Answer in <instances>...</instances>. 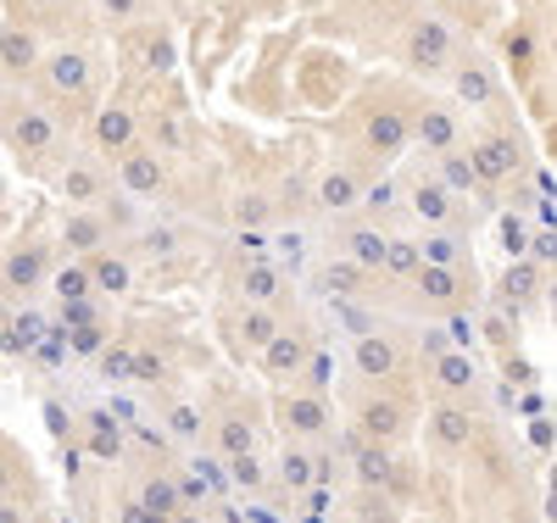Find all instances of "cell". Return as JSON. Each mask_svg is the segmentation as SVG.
Listing matches in <instances>:
<instances>
[{"label":"cell","mask_w":557,"mask_h":523,"mask_svg":"<svg viewBox=\"0 0 557 523\" xmlns=\"http://www.w3.org/2000/svg\"><path fill=\"white\" fill-rule=\"evenodd\" d=\"M62 240H67V251H78V257H96V251L107 246V217H101L96 207H78V212L67 217V228H62Z\"/></svg>","instance_id":"obj_25"},{"label":"cell","mask_w":557,"mask_h":523,"mask_svg":"<svg viewBox=\"0 0 557 523\" xmlns=\"http://www.w3.org/2000/svg\"><path fill=\"white\" fill-rule=\"evenodd\" d=\"M96 12H101L107 23H117V28H123V23H134L139 12H146V0H96Z\"/></svg>","instance_id":"obj_46"},{"label":"cell","mask_w":557,"mask_h":523,"mask_svg":"<svg viewBox=\"0 0 557 523\" xmlns=\"http://www.w3.org/2000/svg\"><path fill=\"white\" fill-rule=\"evenodd\" d=\"M502 51H507V62H513V73L524 78V73L535 67V34H530V28H507Z\"/></svg>","instance_id":"obj_41"},{"label":"cell","mask_w":557,"mask_h":523,"mask_svg":"<svg viewBox=\"0 0 557 523\" xmlns=\"http://www.w3.org/2000/svg\"><path fill=\"white\" fill-rule=\"evenodd\" d=\"M301 357H307V340H301V328H285L278 323V335L257 351V362H262V373L273 378V385H290L296 378V368H301Z\"/></svg>","instance_id":"obj_13"},{"label":"cell","mask_w":557,"mask_h":523,"mask_svg":"<svg viewBox=\"0 0 557 523\" xmlns=\"http://www.w3.org/2000/svg\"><path fill=\"white\" fill-rule=\"evenodd\" d=\"M446 78H451V95H457V107H491L496 101V73H491V62L485 57H457L451 67H446Z\"/></svg>","instance_id":"obj_11"},{"label":"cell","mask_w":557,"mask_h":523,"mask_svg":"<svg viewBox=\"0 0 557 523\" xmlns=\"http://www.w3.org/2000/svg\"><path fill=\"white\" fill-rule=\"evenodd\" d=\"M430 385H435L446 401H457V396H469V390L480 385V368L469 362V351H462V346H451V351H441V357L430 362Z\"/></svg>","instance_id":"obj_16"},{"label":"cell","mask_w":557,"mask_h":523,"mask_svg":"<svg viewBox=\"0 0 557 523\" xmlns=\"http://www.w3.org/2000/svg\"><path fill=\"white\" fill-rule=\"evenodd\" d=\"M51 290H57V301H84V296H96V284H89V262H67V267H57Z\"/></svg>","instance_id":"obj_38"},{"label":"cell","mask_w":557,"mask_h":523,"mask_svg":"<svg viewBox=\"0 0 557 523\" xmlns=\"http://www.w3.org/2000/svg\"><path fill=\"white\" fill-rule=\"evenodd\" d=\"M412 146L430 151V157L462 146V117H457V107H441V101L418 107V112H412Z\"/></svg>","instance_id":"obj_7"},{"label":"cell","mask_w":557,"mask_h":523,"mask_svg":"<svg viewBox=\"0 0 557 523\" xmlns=\"http://www.w3.org/2000/svg\"><path fill=\"white\" fill-rule=\"evenodd\" d=\"M139 251H146V257H173L178 251V234L173 228H151V234H139Z\"/></svg>","instance_id":"obj_47"},{"label":"cell","mask_w":557,"mask_h":523,"mask_svg":"<svg viewBox=\"0 0 557 523\" xmlns=\"http://www.w3.org/2000/svg\"><path fill=\"white\" fill-rule=\"evenodd\" d=\"M496 246H502L507 257H524V246H530V223H524L519 212H502V217H496Z\"/></svg>","instance_id":"obj_40"},{"label":"cell","mask_w":557,"mask_h":523,"mask_svg":"<svg viewBox=\"0 0 557 523\" xmlns=\"http://www.w3.org/2000/svg\"><path fill=\"white\" fill-rule=\"evenodd\" d=\"M89 284H96V296H128L134 290V262H123L112 251H96L89 257Z\"/></svg>","instance_id":"obj_26"},{"label":"cell","mask_w":557,"mask_h":523,"mask_svg":"<svg viewBox=\"0 0 557 523\" xmlns=\"http://www.w3.org/2000/svg\"><path fill=\"white\" fill-rule=\"evenodd\" d=\"M341 240H346V257H351L357 267L380 273V257H385V228H380V223H351Z\"/></svg>","instance_id":"obj_29"},{"label":"cell","mask_w":557,"mask_h":523,"mask_svg":"<svg viewBox=\"0 0 557 523\" xmlns=\"http://www.w3.org/2000/svg\"><path fill=\"white\" fill-rule=\"evenodd\" d=\"M418 257L424 262H441V267H462V234H451V223L418 234Z\"/></svg>","instance_id":"obj_34"},{"label":"cell","mask_w":557,"mask_h":523,"mask_svg":"<svg viewBox=\"0 0 557 523\" xmlns=\"http://www.w3.org/2000/svg\"><path fill=\"white\" fill-rule=\"evenodd\" d=\"M45 429H51L57 440H73V412L51 401V407H45Z\"/></svg>","instance_id":"obj_49"},{"label":"cell","mask_w":557,"mask_h":523,"mask_svg":"<svg viewBox=\"0 0 557 523\" xmlns=\"http://www.w3.org/2000/svg\"><path fill=\"white\" fill-rule=\"evenodd\" d=\"M84 457L96 462H117L123 457V418L117 412H84Z\"/></svg>","instance_id":"obj_20"},{"label":"cell","mask_w":557,"mask_h":523,"mask_svg":"<svg viewBox=\"0 0 557 523\" xmlns=\"http://www.w3.org/2000/svg\"><path fill=\"white\" fill-rule=\"evenodd\" d=\"M89 146H96L101 157H123L139 146V117L123 107V101H107L96 117H89Z\"/></svg>","instance_id":"obj_6"},{"label":"cell","mask_w":557,"mask_h":523,"mask_svg":"<svg viewBox=\"0 0 557 523\" xmlns=\"http://www.w3.org/2000/svg\"><path fill=\"white\" fill-rule=\"evenodd\" d=\"M173 368H168V357L162 351H134L128 357V378H139V385H162Z\"/></svg>","instance_id":"obj_42"},{"label":"cell","mask_w":557,"mask_h":523,"mask_svg":"<svg viewBox=\"0 0 557 523\" xmlns=\"http://www.w3.org/2000/svg\"><path fill=\"white\" fill-rule=\"evenodd\" d=\"M0 496H12V457L0 451Z\"/></svg>","instance_id":"obj_55"},{"label":"cell","mask_w":557,"mask_h":523,"mask_svg":"<svg viewBox=\"0 0 557 523\" xmlns=\"http://www.w3.org/2000/svg\"><path fill=\"white\" fill-rule=\"evenodd\" d=\"M28 7H39V12H45V7H67V0H28Z\"/></svg>","instance_id":"obj_58"},{"label":"cell","mask_w":557,"mask_h":523,"mask_svg":"<svg viewBox=\"0 0 557 523\" xmlns=\"http://www.w3.org/2000/svg\"><path fill=\"white\" fill-rule=\"evenodd\" d=\"M430 7H446V0H430Z\"/></svg>","instance_id":"obj_59"},{"label":"cell","mask_w":557,"mask_h":523,"mask_svg":"<svg viewBox=\"0 0 557 523\" xmlns=\"http://www.w3.org/2000/svg\"><path fill=\"white\" fill-rule=\"evenodd\" d=\"M485 340H491V346H496V351H502V346H507V340H513V328H507V317H502V307H496V312H491V317H485Z\"/></svg>","instance_id":"obj_50"},{"label":"cell","mask_w":557,"mask_h":523,"mask_svg":"<svg viewBox=\"0 0 557 523\" xmlns=\"http://www.w3.org/2000/svg\"><path fill=\"white\" fill-rule=\"evenodd\" d=\"M134 496H139V507H128V518H178L184 512V490H178V480H168V473H151Z\"/></svg>","instance_id":"obj_21"},{"label":"cell","mask_w":557,"mask_h":523,"mask_svg":"<svg viewBox=\"0 0 557 523\" xmlns=\"http://www.w3.org/2000/svg\"><path fill=\"white\" fill-rule=\"evenodd\" d=\"M223 462H228V473H235V485H246V490H262V485H268V473H262L257 451H240V457H223Z\"/></svg>","instance_id":"obj_44"},{"label":"cell","mask_w":557,"mask_h":523,"mask_svg":"<svg viewBox=\"0 0 557 523\" xmlns=\"http://www.w3.org/2000/svg\"><path fill=\"white\" fill-rule=\"evenodd\" d=\"M0 67H7L12 78H28L39 67V39L28 28H7L0 34Z\"/></svg>","instance_id":"obj_28"},{"label":"cell","mask_w":557,"mask_h":523,"mask_svg":"<svg viewBox=\"0 0 557 523\" xmlns=\"http://www.w3.org/2000/svg\"><path fill=\"white\" fill-rule=\"evenodd\" d=\"M117 184L128 189V196L151 201V196H162V189H168V162L157 151H146V146H134V151L117 157Z\"/></svg>","instance_id":"obj_8"},{"label":"cell","mask_w":557,"mask_h":523,"mask_svg":"<svg viewBox=\"0 0 557 523\" xmlns=\"http://www.w3.org/2000/svg\"><path fill=\"white\" fill-rule=\"evenodd\" d=\"M507 378H519V385H535V368L524 357H507Z\"/></svg>","instance_id":"obj_54"},{"label":"cell","mask_w":557,"mask_h":523,"mask_svg":"<svg viewBox=\"0 0 557 523\" xmlns=\"http://www.w3.org/2000/svg\"><path fill=\"white\" fill-rule=\"evenodd\" d=\"M273 418H278V429L296 435V440H323L335 429V412H330V396H323V390H285V396H273Z\"/></svg>","instance_id":"obj_2"},{"label":"cell","mask_w":557,"mask_h":523,"mask_svg":"<svg viewBox=\"0 0 557 523\" xmlns=\"http://www.w3.org/2000/svg\"><path fill=\"white\" fill-rule=\"evenodd\" d=\"M146 67L162 73V78L178 67V45H173V34H151V57H146Z\"/></svg>","instance_id":"obj_45"},{"label":"cell","mask_w":557,"mask_h":523,"mask_svg":"<svg viewBox=\"0 0 557 523\" xmlns=\"http://www.w3.org/2000/svg\"><path fill=\"white\" fill-rule=\"evenodd\" d=\"M535 296H541V267L535 262H513L502 273V284H496V307H507V312L535 301Z\"/></svg>","instance_id":"obj_27"},{"label":"cell","mask_w":557,"mask_h":523,"mask_svg":"<svg viewBox=\"0 0 557 523\" xmlns=\"http://www.w3.org/2000/svg\"><path fill=\"white\" fill-rule=\"evenodd\" d=\"M330 378H335V357L307 346V357H301V368H296L290 385H296V390H323V396H330Z\"/></svg>","instance_id":"obj_37"},{"label":"cell","mask_w":557,"mask_h":523,"mask_svg":"<svg viewBox=\"0 0 557 523\" xmlns=\"http://www.w3.org/2000/svg\"><path fill=\"white\" fill-rule=\"evenodd\" d=\"M351 368H357L362 378H396V373L407 368V357H401V346H396L391 335H374V328H362L357 346H351Z\"/></svg>","instance_id":"obj_12"},{"label":"cell","mask_w":557,"mask_h":523,"mask_svg":"<svg viewBox=\"0 0 557 523\" xmlns=\"http://www.w3.org/2000/svg\"><path fill=\"white\" fill-rule=\"evenodd\" d=\"M96 357H101V373L107 378H128V357H134L128 346H101Z\"/></svg>","instance_id":"obj_48"},{"label":"cell","mask_w":557,"mask_h":523,"mask_svg":"<svg viewBox=\"0 0 557 523\" xmlns=\"http://www.w3.org/2000/svg\"><path fill=\"white\" fill-rule=\"evenodd\" d=\"M235 335H240V346H246V351H262V346L278 335V312H273V307H251V301H246V307H240V317H235Z\"/></svg>","instance_id":"obj_32"},{"label":"cell","mask_w":557,"mask_h":523,"mask_svg":"<svg viewBox=\"0 0 557 523\" xmlns=\"http://www.w3.org/2000/svg\"><path fill=\"white\" fill-rule=\"evenodd\" d=\"M262 217H268V201L262 196H246L240 201V223H262Z\"/></svg>","instance_id":"obj_53"},{"label":"cell","mask_w":557,"mask_h":523,"mask_svg":"<svg viewBox=\"0 0 557 523\" xmlns=\"http://www.w3.org/2000/svg\"><path fill=\"white\" fill-rule=\"evenodd\" d=\"M351 480H357V490H391L396 485V457L380 446V440H362L357 435V451H351Z\"/></svg>","instance_id":"obj_14"},{"label":"cell","mask_w":557,"mask_h":523,"mask_svg":"<svg viewBox=\"0 0 557 523\" xmlns=\"http://www.w3.org/2000/svg\"><path fill=\"white\" fill-rule=\"evenodd\" d=\"M407 207L424 217L430 228H441V223L457 217V196H451L441 178H412V184H407Z\"/></svg>","instance_id":"obj_19"},{"label":"cell","mask_w":557,"mask_h":523,"mask_svg":"<svg viewBox=\"0 0 557 523\" xmlns=\"http://www.w3.org/2000/svg\"><path fill=\"white\" fill-rule=\"evenodd\" d=\"M469 162H474L480 189H502L507 178H519V173H524V146H519L513 134H502V128H485V134H474Z\"/></svg>","instance_id":"obj_1"},{"label":"cell","mask_w":557,"mask_h":523,"mask_svg":"<svg viewBox=\"0 0 557 523\" xmlns=\"http://www.w3.org/2000/svg\"><path fill=\"white\" fill-rule=\"evenodd\" d=\"M407 146H412V117L401 107H391V101L368 107V117H362V151L385 162V157H401Z\"/></svg>","instance_id":"obj_3"},{"label":"cell","mask_w":557,"mask_h":523,"mask_svg":"<svg viewBox=\"0 0 557 523\" xmlns=\"http://www.w3.org/2000/svg\"><path fill=\"white\" fill-rule=\"evenodd\" d=\"M273 480L285 485V490H307L312 485V451L307 446H285L273 462Z\"/></svg>","instance_id":"obj_36"},{"label":"cell","mask_w":557,"mask_h":523,"mask_svg":"<svg viewBox=\"0 0 557 523\" xmlns=\"http://www.w3.org/2000/svg\"><path fill=\"white\" fill-rule=\"evenodd\" d=\"M407 62H412L418 73H446V67L457 62V39H451L441 23H412V34H407Z\"/></svg>","instance_id":"obj_10"},{"label":"cell","mask_w":557,"mask_h":523,"mask_svg":"<svg viewBox=\"0 0 557 523\" xmlns=\"http://www.w3.org/2000/svg\"><path fill=\"white\" fill-rule=\"evenodd\" d=\"M17 518H23L17 507H0V523H17Z\"/></svg>","instance_id":"obj_57"},{"label":"cell","mask_w":557,"mask_h":523,"mask_svg":"<svg viewBox=\"0 0 557 523\" xmlns=\"http://www.w3.org/2000/svg\"><path fill=\"white\" fill-rule=\"evenodd\" d=\"M530 435H535V446H546V451H552V423H541V418H535V423H530Z\"/></svg>","instance_id":"obj_56"},{"label":"cell","mask_w":557,"mask_h":523,"mask_svg":"<svg viewBox=\"0 0 557 523\" xmlns=\"http://www.w3.org/2000/svg\"><path fill=\"white\" fill-rule=\"evenodd\" d=\"M212 451H218V457L257 451V423H251L246 412H218V423H212Z\"/></svg>","instance_id":"obj_23"},{"label":"cell","mask_w":557,"mask_h":523,"mask_svg":"<svg viewBox=\"0 0 557 523\" xmlns=\"http://www.w3.org/2000/svg\"><path fill=\"white\" fill-rule=\"evenodd\" d=\"M101 189H107V178H101L96 162H73V167L62 173V196H67L73 207H101Z\"/></svg>","instance_id":"obj_31"},{"label":"cell","mask_w":557,"mask_h":523,"mask_svg":"<svg viewBox=\"0 0 557 523\" xmlns=\"http://www.w3.org/2000/svg\"><path fill=\"white\" fill-rule=\"evenodd\" d=\"M362 201L374 207V212H380V207H396V184H374V189H362Z\"/></svg>","instance_id":"obj_51"},{"label":"cell","mask_w":557,"mask_h":523,"mask_svg":"<svg viewBox=\"0 0 557 523\" xmlns=\"http://www.w3.org/2000/svg\"><path fill=\"white\" fill-rule=\"evenodd\" d=\"M7 139H12V151H17V162L23 167H39V157H51L57 151V139H62V128L45 117L39 107H17L12 112V123H7Z\"/></svg>","instance_id":"obj_5"},{"label":"cell","mask_w":557,"mask_h":523,"mask_svg":"<svg viewBox=\"0 0 557 523\" xmlns=\"http://www.w3.org/2000/svg\"><path fill=\"white\" fill-rule=\"evenodd\" d=\"M57 95H84L89 89V51L78 45H62V51H39V67H34Z\"/></svg>","instance_id":"obj_9"},{"label":"cell","mask_w":557,"mask_h":523,"mask_svg":"<svg viewBox=\"0 0 557 523\" xmlns=\"http://www.w3.org/2000/svg\"><path fill=\"white\" fill-rule=\"evenodd\" d=\"M162 418H168L173 440H201V429H207V418H201V407H196V401H173Z\"/></svg>","instance_id":"obj_39"},{"label":"cell","mask_w":557,"mask_h":523,"mask_svg":"<svg viewBox=\"0 0 557 523\" xmlns=\"http://www.w3.org/2000/svg\"><path fill=\"white\" fill-rule=\"evenodd\" d=\"M351 418H357V435H362V440L391 446V440H401V435H407L412 407H407V396H362Z\"/></svg>","instance_id":"obj_4"},{"label":"cell","mask_w":557,"mask_h":523,"mask_svg":"<svg viewBox=\"0 0 557 523\" xmlns=\"http://www.w3.org/2000/svg\"><path fill=\"white\" fill-rule=\"evenodd\" d=\"M318 290H323V296H335V301H351V296L368 290V267H357L351 257L323 262V267H318Z\"/></svg>","instance_id":"obj_24"},{"label":"cell","mask_w":557,"mask_h":523,"mask_svg":"<svg viewBox=\"0 0 557 523\" xmlns=\"http://www.w3.org/2000/svg\"><path fill=\"white\" fill-rule=\"evenodd\" d=\"M157 134H162V146H168V151H190V146H184V134H178V123H173V117H162V123H157Z\"/></svg>","instance_id":"obj_52"},{"label":"cell","mask_w":557,"mask_h":523,"mask_svg":"<svg viewBox=\"0 0 557 523\" xmlns=\"http://www.w3.org/2000/svg\"><path fill=\"white\" fill-rule=\"evenodd\" d=\"M407 284H412V296H418V301H430V307H457V301H462V278H457V267H441V262H418Z\"/></svg>","instance_id":"obj_18"},{"label":"cell","mask_w":557,"mask_h":523,"mask_svg":"<svg viewBox=\"0 0 557 523\" xmlns=\"http://www.w3.org/2000/svg\"><path fill=\"white\" fill-rule=\"evenodd\" d=\"M240 296H246L251 307H273V312H285V307H290V278L278 273L273 262H251V267L240 273Z\"/></svg>","instance_id":"obj_17"},{"label":"cell","mask_w":557,"mask_h":523,"mask_svg":"<svg viewBox=\"0 0 557 523\" xmlns=\"http://www.w3.org/2000/svg\"><path fill=\"white\" fill-rule=\"evenodd\" d=\"M362 173H351V167H330L318 178V207L323 212H351V207H362Z\"/></svg>","instance_id":"obj_22"},{"label":"cell","mask_w":557,"mask_h":523,"mask_svg":"<svg viewBox=\"0 0 557 523\" xmlns=\"http://www.w3.org/2000/svg\"><path fill=\"white\" fill-rule=\"evenodd\" d=\"M39 278H51V267H45V251H39V246H17V251L7 257V284H12V290H34Z\"/></svg>","instance_id":"obj_35"},{"label":"cell","mask_w":557,"mask_h":523,"mask_svg":"<svg viewBox=\"0 0 557 523\" xmlns=\"http://www.w3.org/2000/svg\"><path fill=\"white\" fill-rule=\"evenodd\" d=\"M435 162H441V173H435V178L451 189V196H480V178H474L469 151H457V146H451V151H441Z\"/></svg>","instance_id":"obj_33"},{"label":"cell","mask_w":557,"mask_h":523,"mask_svg":"<svg viewBox=\"0 0 557 523\" xmlns=\"http://www.w3.org/2000/svg\"><path fill=\"white\" fill-rule=\"evenodd\" d=\"M101 346H107V317H96V312L78 317V328H73V351H78V357H96Z\"/></svg>","instance_id":"obj_43"},{"label":"cell","mask_w":557,"mask_h":523,"mask_svg":"<svg viewBox=\"0 0 557 523\" xmlns=\"http://www.w3.org/2000/svg\"><path fill=\"white\" fill-rule=\"evenodd\" d=\"M418 262H424V257H418V234H385V257H380V273H385L391 284H407Z\"/></svg>","instance_id":"obj_30"},{"label":"cell","mask_w":557,"mask_h":523,"mask_svg":"<svg viewBox=\"0 0 557 523\" xmlns=\"http://www.w3.org/2000/svg\"><path fill=\"white\" fill-rule=\"evenodd\" d=\"M469 440H474V412L457 407V401H441V407L430 412V446L446 451V457H457Z\"/></svg>","instance_id":"obj_15"}]
</instances>
